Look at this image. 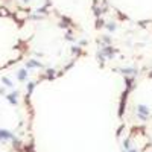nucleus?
<instances>
[{"mask_svg": "<svg viewBox=\"0 0 152 152\" xmlns=\"http://www.w3.org/2000/svg\"><path fill=\"white\" fill-rule=\"evenodd\" d=\"M17 78H18L20 81H24V79L27 78V70H20V72L17 73Z\"/></svg>", "mask_w": 152, "mask_h": 152, "instance_id": "nucleus-3", "label": "nucleus"}, {"mask_svg": "<svg viewBox=\"0 0 152 152\" xmlns=\"http://www.w3.org/2000/svg\"><path fill=\"white\" fill-rule=\"evenodd\" d=\"M2 82L6 85V87H12V82H11L9 79H8V78H3V81H2Z\"/></svg>", "mask_w": 152, "mask_h": 152, "instance_id": "nucleus-9", "label": "nucleus"}, {"mask_svg": "<svg viewBox=\"0 0 152 152\" xmlns=\"http://www.w3.org/2000/svg\"><path fill=\"white\" fill-rule=\"evenodd\" d=\"M137 113L140 120H146V117L149 116V108H146V105H138L137 106Z\"/></svg>", "mask_w": 152, "mask_h": 152, "instance_id": "nucleus-1", "label": "nucleus"}, {"mask_svg": "<svg viewBox=\"0 0 152 152\" xmlns=\"http://www.w3.org/2000/svg\"><path fill=\"white\" fill-rule=\"evenodd\" d=\"M102 41H104L105 44H111V38H110L108 35H104V37H102Z\"/></svg>", "mask_w": 152, "mask_h": 152, "instance_id": "nucleus-8", "label": "nucleus"}, {"mask_svg": "<svg viewBox=\"0 0 152 152\" xmlns=\"http://www.w3.org/2000/svg\"><path fill=\"white\" fill-rule=\"evenodd\" d=\"M31 67H43V65H41V63H38V61L31 59L29 63H27V68H31Z\"/></svg>", "mask_w": 152, "mask_h": 152, "instance_id": "nucleus-4", "label": "nucleus"}, {"mask_svg": "<svg viewBox=\"0 0 152 152\" xmlns=\"http://www.w3.org/2000/svg\"><path fill=\"white\" fill-rule=\"evenodd\" d=\"M120 72L123 73V75H135V73H137L135 68H122Z\"/></svg>", "mask_w": 152, "mask_h": 152, "instance_id": "nucleus-5", "label": "nucleus"}, {"mask_svg": "<svg viewBox=\"0 0 152 152\" xmlns=\"http://www.w3.org/2000/svg\"><path fill=\"white\" fill-rule=\"evenodd\" d=\"M34 87H35V84H34V82H31V84H29V88H27V90H29V93L34 90Z\"/></svg>", "mask_w": 152, "mask_h": 152, "instance_id": "nucleus-11", "label": "nucleus"}, {"mask_svg": "<svg viewBox=\"0 0 152 152\" xmlns=\"http://www.w3.org/2000/svg\"><path fill=\"white\" fill-rule=\"evenodd\" d=\"M106 29H108L110 32L116 31V23H108V24H106Z\"/></svg>", "mask_w": 152, "mask_h": 152, "instance_id": "nucleus-7", "label": "nucleus"}, {"mask_svg": "<svg viewBox=\"0 0 152 152\" xmlns=\"http://www.w3.org/2000/svg\"><path fill=\"white\" fill-rule=\"evenodd\" d=\"M17 91H15V93H11L9 94V96H8V99H9V102H11V104H17Z\"/></svg>", "mask_w": 152, "mask_h": 152, "instance_id": "nucleus-6", "label": "nucleus"}, {"mask_svg": "<svg viewBox=\"0 0 152 152\" xmlns=\"http://www.w3.org/2000/svg\"><path fill=\"white\" fill-rule=\"evenodd\" d=\"M126 152H137V151H126Z\"/></svg>", "mask_w": 152, "mask_h": 152, "instance_id": "nucleus-13", "label": "nucleus"}, {"mask_svg": "<svg viewBox=\"0 0 152 152\" xmlns=\"http://www.w3.org/2000/svg\"><path fill=\"white\" fill-rule=\"evenodd\" d=\"M123 146H125V149H129V140H126L125 143H123Z\"/></svg>", "mask_w": 152, "mask_h": 152, "instance_id": "nucleus-12", "label": "nucleus"}, {"mask_svg": "<svg viewBox=\"0 0 152 152\" xmlns=\"http://www.w3.org/2000/svg\"><path fill=\"white\" fill-rule=\"evenodd\" d=\"M53 75H55V72H53L52 68H50V70L47 72V76H49V78H53Z\"/></svg>", "mask_w": 152, "mask_h": 152, "instance_id": "nucleus-10", "label": "nucleus"}, {"mask_svg": "<svg viewBox=\"0 0 152 152\" xmlns=\"http://www.w3.org/2000/svg\"><path fill=\"white\" fill-rule=\"evenodd\" d=\"M23 2H24V3H27V2H29V0H23Z\"/></svg>", "mask_w": 152, "mask_h": 152, "instance_id": "nucleus-14", "label": "nucleus"}, {"mask_svg": "<svg viewBox=\"0 0 152 152\" xmlns=\"http://www.w3.org/2000/svg\"><path fill=\"white\" fill-rule=\"evenodd\" d=\"M151 78H152V73H151Z\"/></svg>", "mask_w": 152, "mask_h": 152, "instance_id": "nucleus-15", "label": "nucleus"}, {"mask_svg": "<svg viewBox=\"0 0 152 152\" xmlns=\"http://www.w3.org/2000/svg\"><path fill=\"white\" fill-rule=\"evenodd\" d=\"M6 138H12V134L5 129H0V140H6Z\"/></svg>", "mask_w": 152, "mask_h": 152, "instance_id": "nucleus-2", "label": "nucleus"}]
</instances>
